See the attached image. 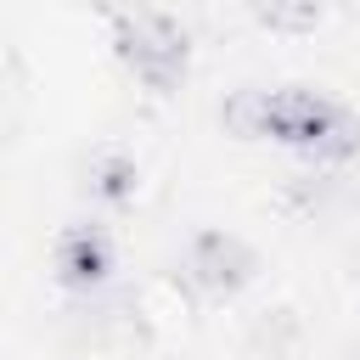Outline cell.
I'll use <instances>...</instances> for the list:
<instances>
[{
    "label": "cell",
    "mask_w": 360,
    "mask_h": 360,
    "mask_svg": "<svg viewBox=\"0 0 360 360\" xmlns=\"http://www.w3.org/2000/svg\"><path fill=\"white\" fill-rule=\"evenodd\" d=\"M354 281H360V248H354Z\"/></svg>",
    "instance_id": "7"
},
{
    "label": "cell",
    "mask_w": 360,
    "mask_h": 360,
    "mask_svg": "<svg viewBox=\"0 0 360 360\" xmlns=\"http://www.w3.org/2000/svg\"><path fill=\"white\" fill-rule=\"evenodd\" d=\"M242 11H248L259 28L298 39V34H315V28H321L326 0H242Z\"/></svg>",
    "instance_id": "6"
},
{
    "label": "cell",
    "mask_w": 360,
    "mask_h": 360,
    "mask_svg": "<svg viewBox=\"0 0 360 360\" xmlns=\"http://www.w3.org/2000/svg\"><path fill=\"white\" fill-rule=\"evenodd\" d=\"M180 281H186L202 304H231V298H242V292L259 281V253H253V242H242L236 231L202 225V231H191L186 248H180Z\"/></svg>",
    "instance_id": "3"
},
{
    "label": "cell",
    "mask_w": 360,
    "mask_h": 360,
    "mask_svg": "<svg viewBox=\"0 0 360 360\" xmlns=\"http://www.w3.org/2000/svg\"><path fill=\"white\" fill-rule=\"evenodd\" d=\"M118 270V253H112V236L90 219H73L62 225V236L51 242V276L68 287V292H101Z\"/></svg>",
    "instance_id": "4"
},
{
    "label": "cell",
    "mask_w": 360,
    "mask_h": 360,
    "mask_svg": "<svg viewBox=\"0 0 360 360\" xmlns=\"http://www.w3.org/2000/svg\"><path fill=\"white\" fill-rule=\"evenodd\" d=\"M219 124L236 141H276L309 163H349L360 158V118L309 84H248L219 107Z\"/></svg>",
    "instance_id": "1"
},
{
    "label": "cell",
    "mask_w": 360,
    "mask_h": 360,
    "mask_svg": "<svg viewBox=\"0 0 360 360\" xmlns=\"http://www.w3.org/2000/svg\"><path fill=\"white\" fill-rule=\"evenodd\" d=\"M141 191V163L129 152H96L90 158V197L101 208H129Z\"/></svg>",
    "instance_id": "5"
},
{
    "label": "cell",
    "mask_w": 360,
    "mask_h": 360,
    "mask_svg": "<svg viewBox=\"0 0 360 360\" xmlns=\"http://www.w3.org/2000/svg\"><path fill=\"white\" fill-rule=\"evenodd\" d=\"M112 56L141 90L174 96L191 73V34L169 11H152V6L112 11Z\"/></svg>",
    "instance_id": "2"
}]
</instances>
